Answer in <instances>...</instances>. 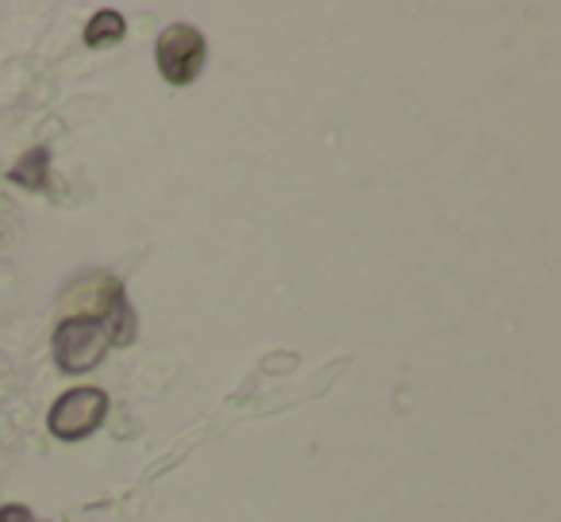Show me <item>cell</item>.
<instances>
[{"label": "cell", "mask_w": 561, "mask_h": 522, "mask_svg": "<svg viewBox=\"0 0 561 522\" xmlns=\"http://www.w3.org/2000/svg\"><path fill=\"white\" fill-rule=\"evenodd\" d=\"M108 327L96 315H78L70 312L62 323L55 327L50 338V350L62 373H89L93 366H101V358L108 353Z\"/></svg>", "instance_id": "1"}, {"label": "cell", "mask_w": 561, "mask_h": 522, "mask_svg": "<svg viewBox=\"0 0 561 522\" xmlns=\"http://www.w3.org/2000/svg\"><path fill=\"white\" fill-rule=\"evenodd\" d=\"M104 415H108V396L96 384H81L70 388L50 404L47 411V427L55 438L62 442H81V438L96 434L104 427Z\"/></svg>", "instance_id": "2"}, {"label": "cell", "mask_w": 561, "mask_h": 522, "mask_svg": "<svg viewBox=\"0 0 561 522\" xmlns=\"http://www.w3.org/2000/svg\"><path fill=\"white\" fill-rule=\"evenodd\" d=\"M154 62L162 81L170 85H193L196 78L204 73V62H208V43L196 27L188 24H170L162 35H158L154 47Z\"/></svg>", "instance_id": "3"}, {"label": "cell", "mask_w": 561, "mask_h": 522, "mask_svg": "<svg viewBox=\"0 0 561 522\" xmlns=\"http://www.w3.org/2000/svg\"><path fill=\"white\" fill-rule=\"evenodd\" d=\"M9 181L27 193H47L50 188V147H32L16 165L9 170Z\"/></svg>", "instance_id": "4"}, {"label": "cell", "mask_w": 561, "mask_h": 522, "mask_svg": "<svg viewBox=\"0 0 561 522\" xmlns=\"http://www.w3.org/2000/svg\"><path fill=\"white\" fill-rule=\"evenodd\" d=\"M124 32H127L124 16H119L116 9H101V12H96V16L85 24V47H93V50L112 47V43L124 39Z\"/></svg>", "instance_id": "5"}, {"label": "cell", "mask_w": 561, "mask_h": 522, "mask_svg": "<svg viewBox=\"0 0 561 522\" xmlns=\"http://www.w3.org/2000/svg\"><path fill=\"white\" fill-rule=\"evenodd\" d=\"M0 522H35V514L24 503H4L0 507Z\"/></svg>", "instance_id": "6"}]
</instances>
